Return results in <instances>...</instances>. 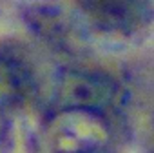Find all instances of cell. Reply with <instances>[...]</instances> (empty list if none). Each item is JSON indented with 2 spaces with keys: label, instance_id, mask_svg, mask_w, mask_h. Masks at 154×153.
<instances>
[{
  "label": "cell",
  "instance_id": "cell-1",
  "mask_svg": "<svg viewBox=\"0 0 154 153\" xmlns=\"http://www.w3.org/2000/svg\"><path fill=\"white\" fill-rule=\"evenodd\" d=\"M109 140L105 117L87 109L58 108L44 129L45 153H105Z\"/></svg>",
  "mask_w": 154,
  "mask_h": 153
},
{
  "label": "cell",
  "instance_id": "cell-2",
  "mask_svg": "<svg viewBox=\"0 0 154 153\" xmlns=\"http://www.w3.org/2000/svg\"><path fill=\"white\" fill-rule=\"evenodd\" d=\"M80 11L98 33L132 38L154 22V0H82Z\"/></svg>",
  "mask_w": 154,
  "mask_h": 153
},
{
  "label": "cell",
  "instance_id": "cell-3",
  "mask_svg": "<svg viewBox=\"0 0 154 153\" xmlns=\"http://www.w3.org/2000/svg\"><path fill=\"white\" fill-rule=\"evenodd\" d=\"M56 100L60 108L87 109L105 115L120 106L122 90L111 76L103 73L69 69L62 73L58 80Z\"/></svg>",
  "mask_w": 154,
  "mask_h": 153
},
{
  "label": "cell",
  "instance_id": "cell-4",
  "mask_svg": "<svg viewBox=\"0 0 154 153\" xmlns=\"http://www.w3.org/2000/svg\"><path fill=\"white\" fill-rule=\"evenodd\" d=\"M33 90L29 69L11 55H0V117L26 102Z\"/></svg>",
  "mask_w": 154,
  "mask_h": 153
}]
</instances>
